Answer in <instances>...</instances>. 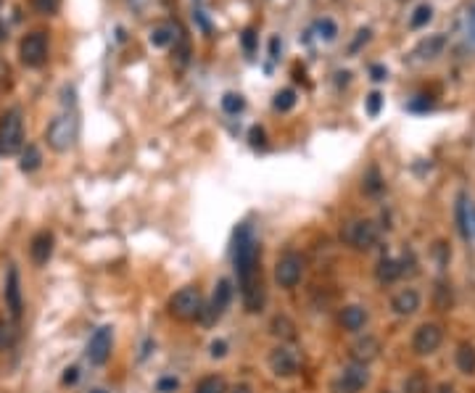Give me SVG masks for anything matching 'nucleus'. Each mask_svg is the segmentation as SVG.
<instances>
[{"label": "nucleus", "mask_w": 475, "mask_h": 393, "mask_svg": "<svg viewBox=\"0 0 475 393\" xmlns=\"http://www.w3.org/2000/svg\"><path fill=\"white\" fill-rule=\"evenodd\" d=\"M233 264H235L238 283L240 288L262 280V267H259V243L253 237L251 224H240L233 240Z\"/></svg>", "instance_id": "obj_1"}, {"label": "nucleus", "mask_w": 475, "mask_h": 393, "mask_svg": "<svg viewBox=\"0 0 475 393\" xmlns=\"http://www.w3.org/2000/svg\"><path fill=\"white\" fill-rule=\"evenodd\" d=\"M77 135H79L77 117H74V114H58V117L48 124L45 140H48V145H51L56 153H66V151H72V148H74Z\"/></svg>", "instance_id": "obj_2"}, {"label": "nucleus", "mask_w": 475, "mask_h": 393, "mask_svg": "<svg viewBox=\"0 0 475 393\" xmlns=\"http://www.w3.org/2000/svg\"><path fill=\"white\" fill-rule=\"evenodd\" d=\"M19 151H24V119L19 108H11L0 119V153L16 156Z\"/></svg>", "instance_id": "obj_3"}, {"label": "nucleus", "mask_w": 475, "mask_h": 393, "mask_svg": "<svg viewBox=\"0 0 475 393\" xmlns=\"http://www.w3.org/2000/svg\"><path fill=\"white\" fill-rule=\"evenodd\" d=\"M203 299H201V293L198 288H180L174 296L169 299V315L177 319V322H196L203 317Z\"/></svg>", "instance_id": "obj_4"}, {"label": "nucleus", "mask_w": 475, "mask_h": 393, "mask_svg": "<svg viewBox=\"0 0 475 393\" xmlns=\"http://www.w3.org/2000/svg\"><path fill=\"white\" fill-rule=\"evenodd\" d=\"M341 237L346 246H351L356 251H369L378 246V224L369 222V219H351V222L343 224Z\"/></svg>", "instance_id": "obj_5"}, {"label": "nucleus", "mask_w": 475, "mask_h": 393, "mask_svg": "<svg viewBox=\"0 0 475 393\" xmlns=\"http://www.w3.org/2000/svg\"><path fill=\"white\" fill-rule=\"evenodd\" d=\"M303 277V259L296 251H285L275 264V283L280 288H296Z\"/></svg>", "instance_id": "obj_6"}, {"label": "nucleus", "mask_w": 475, "mask_h": 393, "mask_svg": "<svg viewBox=\"0 0 475 393\" xmlns=\"http://www.w3.org/2000/svg\"><path fill=\"white\" fill-rule=\"evenodd\" d=\"M369 385L367 365H349L335 381L330 383V393H359Z\"/></svg>", "instance_id": "obj_7"}, {"label": "nucleus", "mask_w": 475, "mask_h": 393, "mask_svg": "<svg viewBox=\"0 0 475 393\" xmlns=\"http://www.w3.org/2000/svg\"><path fill=\"white\" fill-rule=\"evenodd\" d=\"M441 343H444V330H441V325L425 322L412 335V351L417 356H431L441 349Z\"/></svg>", "instance_id": "obj_8"}, {"label": "nucleus", "mask_w": 475, "mask_h": 393, "mask_svg": "<svg viewBox=\"0 0 475 393\" xmlns=\"http://www.w3.org/2000/svg\"><path fill=\"white\" fill-rule=\"evenodd\" d=\"M19 56H22V61L26 66H42L45 64V58H48V40L42 32H32V35H26L22 40V45H19Z\"/></svg>", "instance_id": "obj_9"}, {"label": "nucleus", "mask_w": 475, "mask_h": 393, "mask_svg": "<svg viewBox=\"0 0 475 393\" xmlns=\"http://www.w3.org/2000/svg\"><path fill=\"white\" fill-rule=\"evenodd\" d=\"M111 343H114V330L108 328H98L95 333L90 335V341H88V359H90V365H106L108 362V356H111Z\"/></svg>", "instance_id": "obj_10"}, {"label": "nucleus", "mask_w": 475, "mask_h": 393, "mask_svg": "<svg viewBox=\"0 0 475 393\" xmlns=\"http://www.w3.org/2000/svg\"><path fill=\"white\" fill-rule=\"evenodd\" d=\"M269 369L275 372L277 378H293L299 372V354L288 349V346H277L269 351Z\"/></svg>", "instance_id": "obj_11"}, {"label": "nucleus", "mask_w": 475, "mask_h": 393, "mask_svg": "<svg viewBox=\"0 0 475 393\" xmlns=\"http://www.w3.org/2000/svg\"><path fill=\"white\" fill-rule=\"evenodd\" d=\"M230 301H233V288H230V280H219V285H217V290H214V296H211V303L203 309V322L206 325H211L214 319H219V317L227 312V306H230Z\"/></svg>", "instance_id": "obj_12"}, {"label": "nucleus", "mask_w": 475, "mask_h": 393, "mask_svg": "<svg viewBox=\"0 0 475 393\" xmlns=\"http://www.w3.org/2000/svg\"><path fill=\"white\" fill-rule=\"evenodd\" d=\"M3 299H6V309L11 312L13 319H19V317H22V309H24V299H22V283H19V269H16V267H11L8 275H6Z\"/></svg>", "instance_id": "obj_13"}, {"label": "nucleus", "mask_w": 475, "mask_h": 393, "mask_svg": "<svg viewBox=\"0 0 475 393\" xmlns=\"http://www.w3.org/2000/svg\"><path fill=\"white\" fill-rule=\"evenodd\" d=\"M349 356H351L354 365H369V362H375L381 356V341L375 335H365V338L351 343Z\"/></svg>", "instance_id": "obj_14"}, {"label": "nucleus", "mask_w": 475, "mask_h": 393, "mask_svg": "<svg viewBox=\"0 0 475 393\" xmlns=\"http://www.w3.org/2000/svg\"><path fill=\"white\" fill-rule=\"evenodd\" d=\"M391 309H394V315H399V317L417 315V309H420V293L415 288H401L394 299H391Z\"/></svg>", "instance_id": "obj_15"}, {"label": "nucleus", "mask_w": 475, "mask_h": 393, "mask_svg": "<svg viewBox=\"0 0 475 393\" xmlns=\"http://www.w3.org/2000/svg\"><path fill=\"white\" fill-rule=\"evenodd\" d=\"M53 233L48 230H40L38 235L32 237V243H29V256H32V262L42 267V264H48V259L53 256Z\"/></svg>", "instance_id": "obj_16"}, {"label": "nucleus", "mask_w": 475, "mask_h": 393, "mask_svg": "<svg viewBox=\"0 0 475 393\" xmlns=\"http://www.w3.org/2000/svg\"><path fill=\"white\" fill-rule=\"evenodd\" d=\"M338 322H341L343 330H349V333H359V330H365V325L369 322V315H367V309H365V306L351 303V306H343L341 309Z\"/></svg>", "instance_id": "obj_17"}, {"label": "nucleus", "mask_w": 475, "mask_h": 393, "mask_svg": "<svg viewBox=\"0 0 475 393\" xmlns=\"http://www.w3.org/2000/svg\"><path fill=\"white\" fill-rule=\"evenodd\" d=\"M444 48H447V37L444 35H431V37L417 42V48L412 51V58L415 61H433L444 53Z\"/></svg>", "instance_id": "obj_18"}, {"label": "nucleus", "mask_w": 475, "mask_h": 393, "mask_svg": "<svg viewBox=\"0 0 475 393\" xmlns=\"http://www.w3.org/2000/svg\"><path fill=\"white\" fill-rule=\"evenodd\" d=\"M375 277H378V283H383V285L396 283L401 277V264H399V259L383 256L381 262H378V267H375Z\"/></svg>", "instance_id": "obj_19"}, {"label": "nucleus", "mask_w": 475, "mask_h": 393, "mask_svg": "<svg viewBox=\"0 0 475 393\" xmlns=\"http://www.w3.org/2000/svg\"><path fill=\"white\" fill-rule=\"evenodd\" d=\"M433 306L438 312H449L454 306V290H451V283L449 280H438L433 288Z\"/></svg>", "instance_id": "obj_20"}, {"label": "nucleus", "mask_w": 475, "mask_h": 393, "mask_svg": "<svg viewBox=\"0 0 475 393\" xmlns=\"http://www.w3.org/2000/svg\"><path fill=\"white\" fill-rule=\"evenodd\" d=\"M454 362H457V369L462 375H475V346L473 343H460L457 354H454Z\"/></svg>", "instance_id": "obj_21"}, {"label": "nucleus", "mask_w": 475, "mask_h": 393, "mask_svg": "<svg viewBox=\"0 0 475 393\" xmlns=\"http://www.w3.org/2000/svg\"><path fill=\"white\" fill-rule=\"evenodd\" d=\"M40 164H42V153H40L38 145H26L24 151H22V161H19V169L22 172H35L40 169Z\"/></svg>", "instance_id": "obj_22"}, {"label": "nucleus", "mask_w": 475, "mask_h": 393, "mask_svg": "<svg viewBox=\"0 0 475 393\" xmlns=\"http://www.w3.org/2000/svg\"><path fill=\"white\" fill-rule=\"evenodd\" d=\"M404 393H431V381L422 369H415L404 381Z\"/></svg>", "instance_id": "obj_23"}, {"label": "nucleus", "mask_w": 475, "mask_h": 393, "mask_svg": "<svg viewBox=\"0 0 475 393\" xmlns=\"http://www.w3.org/2000/svg\"><path fill=\"white\" fill-rule=\"evenodd\" d=\"M272 333H275L277 338L296 341V325L290 322L288 317H275V319H272Z\"/></svg>", "instance_id": "obj_24"}, {"label": "nucleus", "mask_w": 475, "mask_h": 393, "mask_svg": "<svg viewBox=\"0 0 475 393\" xmlns=\"http://www.w3.org/2000/svg\"><path fill=\"white\" fill-rule=\"evenodd\" d=\"M431 19H433V6L422 3V6H417V8H415V13H412V19H409V26H412V29H422V26L428 24Z\"/></svg>", "instance_id": "obj_25"}, {"label": "nucleus", "mask_w": 475, "mask_h": 393, "mask_svg": "<svg viewBox=\"0 0 475 393\" xmlns=\"http://www.w3.org/2000/svg\"><path fill=\"white\" fill-rule=\"evenodd\" d=\"M13 343H16V328L6 317H0V351H8Z\"/></svg>", "instance_id": "obj_26"}, {"label": "nucleus", "mask_w": 475, "mask_h": 393, "mask_svg": "<svg viewBox=\"0 0 475 393\" xmlns=\"http://www.w3.org/2000/svg\"><path fill=\"white\" fill-rule=\"evenodd\" d=\"M365 193H369V196H378L383 190V177L381 172H378V167H369L367 174H365Z\"/></svg>", "instance_id": "obj_27"}, {"label": "nucleus", "mask_w": 475, "mask_h": 393, "mask_svg": "<svg viewBox=\"0 0 475 393\" xmlns=\"http://www.w3.org/2000/svg\"><path fill=\"white\" fill-rule=\"evenodd\" d=\"M196 393H227V385H224L222 378L217 375H209L196 385Z\"/></svg>", "instance_id": "obj_28"}, {"label": "nucleus", "mask_w": 475, "mask_h": 393, "mask_svg": "<svg viewBox=\"0 0 475 393\" xmlns=\"http://www.w3.org/2000/svg\"><path fill=\"white\" fill-rule=\"evenodd\" d=\"M272 106H275V111H290L293 106H296V92L290 90V87H285V90H280L275 95V101H272Z\"/></svg>", "instance_id": "obj_29"}, {"label": "nucleus", "mask_w": 475, "mask_h": 393, "mask_svg": "<svg viewBox=\"0 0 475 393\" xmlns=\"http://www.w3.org/2000/svg\"><path fill=\"white\" fill-rule=\"evenodd\" d=\"M222 108L227 114H240V111L246 108V101H243V95H238V92H227L222 98Z\"/></svg>", "instance_id": "obj_30"}, {"label": "nucleus", "mask_w": 475, "mask_h": 393, "mask_svg": "<svg viewBox=\"0 0 475 393\" xmlns=\"http://www.w3.org/2000/svg\"><path fill=\"white\" fill-rule=\"evenodd\" d=\"M169 42H172V29H169V26H156V29L151 32V45L164 48V45H169Z\"/></svg>", "instance_id": "obj_31"}, {"label": "nucleus", "mask_w": 475, "mask_h": 393, "mask_svg": "<svg viewBox=\"0 0 475 393\" xmlns=\"http://www.w3.org/2000/svg\"><path fill=\"white\" fill-rule=\"evenodd\" d=\"M317 32H319V37L335 40V35H338V26H335V22H330V19H322V22H317Z\"/></svg>", "instance_id": "obj_32"}, {"label": "nucleus", "mask_w": 475, "mask_h": 393, "mask_svg": "<svg viewBox=\"0 0 475 393\" xmlns=\"http://www.w3.org/2000/svg\"><path fill=\"white\" fill-rule=\"evenodd\" d=\"M365 106H367V114H369V117L375 119L378 114H381V108H383V95L378 90L369 92V95H367V103H365Z\"/></svg>", "instance_id": "obj_33"}, {"label": "nucleus", "mask_w": 475, "mask_h": 393, "mask_svg": "<svg viewBox=\"0 0 475 393\" xmlns=\"http://www.w3.org/2000/svg\"><path fill=\"white\" fill-rule=\"evenodd\" d=\"M240 42H243V51L249 53V56H253V51H256V32L253 29H243V35H240Z\"/></svg>", "instance_id": "obj_34"}, {"label": "nucleus", "mask_w": 475, "mask_h": 393, "mask_svg": "<svg viewBox=\"0 0 475 393\" xmlns=\"http://www.w3.org/2000/svg\"><path fill=\"white\" fill-rule=\"evenodd\" d=\"M465 35H467V45L475 48V3L467 11V26H465Z\"/></svg>", "instance_id": "obj_35"}, {"label": "nucleus", "mask_w": 475, "mask_h": 393, "mask_svg": "<svg viewBox=\"0 0 475 393\" xmlns=\"http://www.w3.org/2000/svg\"><path fill=\"white\" fill-rule=\"evenodd\" d=\"M35 3V8L40 13H45V16H53V13L58 11V0H32Z\"/></svg>", "instance_id": "obj_36"}, {"label": "nucleus", "mask_w": 475, "mask_h": 393, "mask_svg": "<svg viewBox=\"0 0 475 393\" xmlns=\"http://www.w3.org/2000/svg\"><path fill=\"white\" fill-rule=\"evenodd\" d=\"M177 388H180V381H177V378H161V381L156 383L158 393H174Z\"/></svg>", "instance_id": "obj_37"}, {"label": "nucleus", "mask_w": 475, "mask_h": 393, "mask_svg": "<svg viewBox=\"0 0 475 393\" xmlns=\"http://www.w3.org/2000/svg\"><path fill=\"white\" fill-rule=\"evenodd\" d=\"M433 253L438 256V264H441V267H444V264L449 262V246H447V243H435V246H433Z\"/></svg>", "instance_id": "obj_38"}, {"label": "nucleus", "mask_w": 475, "mask_h": 393, "mask_svg": "<svg viewBox=\"0 0 475 393\" xmlns=\"http://www.w3.org/2000/svg\"><path fill=\"white\" fill-rule=\"evenodd\" d=\"M369 74H372V79H375V82H383V79L388 77V69H385L383 64H372V66H369Z\"/></svg>", "instance_id": "obj_39"}, {"label": "nucleus", "mask_w": 475, "mask_h": 393, "mask_svg": "<svg viewBox=\"0 0 475 393\" xmlns=\"http://www.w3.org/2000/svg\"><path fill=\"white\" fill-rule=\"evenodd\" d=\"M467 227H470V240H475V203H467Z\"/></svg>", "instance_id": "obj_40"}, {"label": "nucleus", "mask_w": 475, "mask_h": 393, "mask_svg": "<svg viewBox=\"0 0 475 393\" xmlns=\"http://www.w3.org/2000/svg\"><path fill=\"white\" fill-rule=\"evenodd\" d=\"M77 381H79V369L77 367H69L64 372V378H61V383H64V385H74Z\"/></svg>", "instance_id": "obj_41"}, {"label": "nucleus", "mask_w": 475, "mask_h": 393, "mask_svg": "<svg viewBox=\"0 0 475 393\" xmlns=\"http://www.w3.org/2000/svg\"><path fill=\"white\" fill-rule=\"evenodd\" d=\"M224 354H227V343H224V341H214V343H211V356H214V359H222Z\"/></svg>", "instance_id": "obj_42"}, {"label": "nucleus", "mask_w": 475, "mask_h": 393, "mask_svg": "<svg viewBox=\"0 0 475 393\" xmlns=\"http://www.w3.org/2000/svg\"><path fill=\"white\" fill-rule=\"evenodd\" d=\"M251 145H253V148H256V145L262 148L264 145V130L262 127H253V130H251Z\"/></svg>", "instance_id": "obj_43"}, {"label": "nucleus", "mask_w": 475, "mask_h": 393, "mask_svg": "<svg viewBox=\"0 0 475 393\" xmlns=\"http://www.w3.org/2000/svg\"><path fill=\"white\" fill-rule=\"evenodd\" d=\"M269 58H272V61H277V58H280V37L269 40Z\"/></svg>", "instance_id": "obj_44"}, {"label": "nucleus", "mask_w": 475, "mask_h": 393, "mask_svg": "<svg viewBox=\"0 0 475 393\" xmlns=\"http://www.w3.org/2000/svg\"><path fill=\"white\" fill-rule=\"evenodd\" d=\"M369 40V29H359V37H356V42L354 45H351V51H359V45H362V42H367Z\"/></svg>", "instance_id": "obj_45"}, {"label": "nucleus", "mask_w": 475, "mask_h": 393, "mask_svg": "<svg viewBox=\"0 0 475 393\" xmlns=\"http://www.w3.org/2000/svg\"><path fill=\"white\" fill-rule=\"evenodd\" d=\"M422 101H415V103H409V108H412V111H422V108H431V101H428V98H425V95H420Z\"/></svg>", "instance_id": "obj_46"}, {"label": "nucleus", "mask_w": 475, "mask_h": 393, "mask_svg": "<svg viewBox=\"0 0 475 393\" xmlns=\"http://www.w3.org/2000/svg\"><path fill=\"white\" fill-rule=\"evenodd\" d=\"M349 77H351L349 72H335V82L338 85H349Z\"/></svg>", "instance_id": "obj_47"}, {"label": "nucleus", "mask_w": 475, "mask_h": 393, "mask_svg": "<svg viewBox=\"0 0 475 393\" xmlns=\"http://www.w3.org/2000/svg\"><path fill=\"white\" fill-rule=\"evenodd\" d=\"M435 393H457V391H454V385H451V383H441V385L435 388Z\"/></svg>", "instance_id": "obj_48"}, {"label": "nucleus", "mask_w": 475, "mask_h": 393, "mask_svg": "<svg viewBox=\"0 0 475 393\" xmlns=\"http://www.w3.org/2000/svg\"><path fill=\"white\" fill-rule=\"evenodd\" d=\"M233 393H251V388H249V385H238V388H235Z\"/></svg>", "instance_id": "obj_49"}, {"label": "nucleus", "mask_w": 475, "mask_h": 393, "mask_svg": "<svg viewBox=\"0 0 475 393\" xmlns=\"http://www.w3.org/2000/svg\"><path fill=\"white\" fill-rule=\"evenodd\" d=\"M3 37H6V26L0 24V40H3Z\"/></svg>", "instance_id": "obj_50"}, {"label": "nucleus", "mask_w": 475, "mask_h": 393, "mask_svg": "<svg viewBox=\"0 0 475 393\" xmlns=\"http://www.w3.org/2000/svg\"><path fill=\"white\" fill-rule=\"evenodd\" d=\"M90 393H108V391H103V388H95V391H90Z\"/></svg>", "instance_id": "obj_51"}]
</instances>
